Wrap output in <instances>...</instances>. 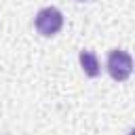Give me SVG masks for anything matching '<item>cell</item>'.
<instances>
[{
  "label": "cell",
  "mask_w": 135,
  "mask_h": 135,
  "mask_svg": "<svg viewBox=\"0 0 135 135\" xmlns=\"http://www.w3.org/2000/svg\"><path fill=\"white\" fill-rule=\"evenodd\" d=\"M34 25H36L38 34H42V36H55L63 27V15H61L59 8L46 6V8L38 11V15L34 19Z\"/></svg>",
  "instance_id": "obj_1"
},
{
  "label": "cell",
  "mask_w": 135,
  "mask_h": 135,
  "mask_svg": "<svg viewBox=\"0 0 135 135\" xmlns=\"http://www.w3.org/2000/svg\"><path fill=\"white\" fill-rule=\"evenodd\" d=\"M108 72L118 82L127 80L131 76V72H133V59H131V55L124 53V51H118V49L110 51L108 53Z\"/></svg>",
  "instance_id": "obj_2"
},
{
  "label": "cell",
  "mask_w": 135,
  "mask_h": 135,
  "mask_svg": "<svg viewBox=\"0 0 135 135\" xmlns=\"http://www.w3.org/2000/svg\"><path fill=\"white\" fill-rule=\"evenodd\" d=\"M78 59H80V65H82V70H84L86 76H91V78L99 76L101 68H99V61H97L95 53H91V51H80Z\"/></svg>",
  "instance_id": "obj_3"
},
{
  "label": "cell",
  "mask_w": 135,
  "mask_h": 135,
  "mask_svg": "<svg viewBox=\"0 0 135 135\" xmlns=\"http://www.w3.org/2000/svg\"><path fill=\"white\" fill-rule=\"evenodd\" d=\"M78 2H86V0H78Z\"/></svg>",
  "instance_id": "obj_4"
}]
</instances>
